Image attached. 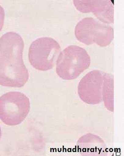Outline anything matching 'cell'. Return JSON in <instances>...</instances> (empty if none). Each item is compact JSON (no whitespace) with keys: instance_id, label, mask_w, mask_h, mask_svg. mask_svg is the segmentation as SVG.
Listing matches in <instances>:
<instances>
[{"instance_id":"obj_1","label":"cell","mask_w":124,"mask_h":156,"mask_svg":"<svg viewBox=\"0 0 124 156\" xmlns=\"http://www.w3.org/2000/svg\"><path fill=\"white\" fill-rule=\"evenodd\" d=\"M24 42L20 35L9 32L0 38V85L21 87L27 83L29 73L23 58Z\"/></svg>"},{"instance_id":"obj_2","label":"cell","mask_w":124,"mask_h":156,"mask_svg":"<svg viewBox=\"0 0 124 156\" xmlns=\"http://www.w3.org/2000/svg\"><path fill=\"white\" fill-rule=\"evenodd\" d=\"M90 57L85 49L71 45L61 52L56 61V73L66 80L76 79L88 69Z\"/></svg>"},{"instance_id":"obj_3","label":"cell","mask_w":124,"mask_h":156,"mask_svg":"<svg viewBox=\"0 0 124 156\" xmlns=\"http://www.w3.org/2000/svg\"><path fill=\"white\" fill-rule=\"evenodd\" d=\"M75 36L86 45L97 44L101 47L111 44L114 39L113 28L93 17H86L76 25Z\"/></svg>"},{"instance_id":"obj_4","label":"cell","mask_w":124,"mask_h":156,"mask_svg":"<svg viewBox=\"0 0 124 156\" xmlns=\"http://www.w3.org/2000/svg\"><path fill=\"white\" fill-rule=\"evenodd\" d=\"M30 108L29 99L23 93H7L0 97V119L8 126H16L27 118Z\"/></svg>"},{"instance_id":"obj_5","label":"cell","mask_w":124,"mask_h":156,"mask_svg":"<svg viewBox=\"0 0 124 156\" xmlns=\"http://www.w3.org/2000/svg\"><path fill=\"white\" fill-rule=\"evenodd\" d=\"M61 51L59 44L54 39L41 37L33 41L29 47V62L37 70H50L54 66Z\"/></svg>"},{"instance_id":"obj_6","label":"cell","mask_w":124,"mask_h":156,"mask_svg":"<svg viewBox=\"0 0 124 156\" xmlns=\"http://www.w3.org/2000/svg\"><path fill=\"white\" fill-rule=\"evenodd\" d=\"M103 72L94 70L83 76L78 85V94L83 102L96 105L102 101Z\"/></svg>"},{"instance_id":"obj_7","label":"cell","mask_w":124,"mask_h":156,"mask_svg":"<svg viewBox=\"0 0 124 156\" xmlns=\"http://www.w3.org/2000/svg\"><path fill=\"white\" fill-rule=\"evenodd\" d=\"M75 8L83 13L93 12L102 23L111 24L114 22V5L110 0H74Z\"/></svg>"},{"instance_id":"obj_8","label":"cell","mask_w":124,"mask_h":156,"mask_svg":"<svg viewBox=\"0 0 124 156\" xmlns=\"http://www.w3.org/2000/svg\"><path fill=\"white\" fill-rule=\"evenodd\" d=\"M78 152L84 156H102L106 153V145L103 139L93 134L82 136L77 142Z\"/></svg>"},{"instance_id":"obj_9","label":"cell","mask_w":124,"mask_h":156,"mask_svg":"<svg viewBox=\"0 0 124 156\" xmlns=\"http://www.w3.org/2000/svg\"><path fill=\"white\" fill-rule=\"evenodd\" d=\"M102 101L105 107L111 112L114 111V80L112 75L103 73Z\"/></svg>"},{"instance_id":"obj_10","label":"cell","mask_w":124,"mask_h":156,"mask_svg":"<svg viewBox=\"0 0 124 156\" xmlns=\"http://www.w3.org/2000/svg\"><path fill=\"white\" fill-rule=\"evenodd\" d=\"M4 19H5V11L4 9L0 5V31L3 28Z\"/></svg>"},{"instance_id":"obj_11","label":"cell","mask_w":124,"mask_h":156,"mask_svg":"<svg viewBox=\"0 0 124 156\" xmlns=\"http://www.w3.org/2000/svg\"><path fill=\"white\" fill-rule=\"evenodd\" d=\"M0 137H1V128H0Z\"/></svg>"}]
</instances>
